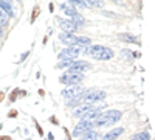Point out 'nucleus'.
I'll return each mask as SVG.
<instances>
[{
	"mask_svg": "<svg viewBox=\"0 0 155 140\" xmlns=\"http://www.w3.org/2000/svg\"><path fill=\"white\" fill-rule=\"evenodd\" d=\"M130 140H150V134L147 131H143V132H138L135 134Z\"/></svg>",
	"mask_w": 155,
	"mask_h": 140,
	"instance_id": "nucleus-16",
	"label": "nucleus"
},
{
	"mask_svg": "<svg viewBox=\"0 0 155 140\" xmlns=\"http://www.w3.org/2000/svg\"><path fill=\"white\" fill-rule=\"evenodd\" d=\"M59 27L62 28V33H68V34H74L79 30V25H76L71 19H61Z\"/></svg>",
	"mask_w": 155,
	"mask_h": 140,
	"instance_id": "nucleus-8",
	"label": "nucleus"
},
{
	"mask_svg": "<svg viewBox=\"0 0 155 140\" xmlns=\"http://www.w3.org/2000/svg\"><path fill=\"white\" fill-rule=\"evenodd\" d=\"M123 114L116 109H110V111H104L101 112V115L95 120V126H110V125H115L121 118Z\"/></svg>",
	"mask_w": 155,
	"mask_h": 140,
	"instance_id": "nucleus-2",
	"label": "nucleus"
},
{
	"mask_svg": "<svg viewBox=\"0 0 155 140\" xmlns=\"http://www.w3.org/2000/svg\"><path fill=\"white\" fill-rule=\"evenodd\" d=\"M123 132H124V128H115V129L106 132V135L102 137V140H116Z\"/></svg>",
	"mask_w": 155,
	"mask_h": 140,
	"instance_id": "nucleus-13",
	"label": "nucleus"
},
{
	"mask_svg": "<svg viewBox=\"0 0 155 140\" xmlns=\"http://www.w3.org/2000/svg\"><path fill=\"white\" fill-rule=\"evenodd\" d=\"M0 25H2V27H6L8 25V16H6V12H3L2 9H0Z\"/></svg>",
	"mask_w": 155,
	"mask_h": 140,
	"instance_id": "nucleus-18",
	"label": "nucleus"
},
{
	"mask_svg": "<svg viewBox=\"0 0 155 140\" xmlns=\"http://www.w3.org/2000/svg\"><path fill=\"white\" fill-rule=\"evenodd\" d=\"M90 67V62L87 61H71L70 62V67H68V72H78V73H82L84 70H88Z\"/></svg>",
	"mask_w": 155,
	"mask_h": 140,
	"instance_id": "nucleus-10",
	"label": "nucleus"
},
{
	"mask_svg": "<svg viewBox=\"0 0 155 140\" xmlns=\"http://www.w3.org/2000/svg\"><path fill=\"white\" fill-rule=\"evenodd\" d=\"M92 128H95V123L93 121H87V120H81L79 123L76 125V128L73 129V135L74 137H82L87 132L93 131Z\"/></svg>",
	"mask_w": 155,
	"mask_h": 140,
	"instance_id": "nucleus-6",
	"label": "nucleus"
},
{
	"mask_svg": "<svg viewBox=\"0 0 155 140\" xmlns=\"http://www.w3.org/2000/svg\"><path fill=\"white\" fill-rule=\"evenodd\" d=\"M84 80V73H78V72H67V73H64L59 81L62 84H68L70 87L71 86H79Z\"/></svg>",
	"mask_w": 155,
	"mask_h": 140,
	"instance_id": "nucleus-5",
	"label": "nucleus"
},
{
	"mask_svg": "<svg viewBox=\"0 0 155 140\" xmlns=\"http://www.w3.org/2000/svg\"><path fill=\"white\" fill-rule=\"evenodd\" d=\"M95 106L92 104V103H82L79 108H76L74 111H73V117H78V118H82L85 114H88L90 111H92Z\"/></svg>",
	"mask_w": 155,
	"mask_h": 140,
	"instance_id": "nucleus-11",
	"label": "nucleus"
},
{
	"mask_svg": "<svg viewBox=\"0 0 155 140\" xmlns=\"http://www.w3.org/2000/svg\"><path fill=\"white\" fill-rule=\"evenodd\" d=\"M59 41H61L64 45L74 47V45H79V36L68 34V33H61V34H59Z\"/></svg>",
	"mask_w": 155,
	"mask_h": 140,
	"instance_id": "nucleus-9",
	"label": "nucleus"
},
{
	"mask_svg": "<svg viewBox=\"0 0 155 140\" xmlns=\"http://www.w3.org/2000/svg\"><path fill=\"white\" fill-rule=\"evenodd\" d=\"M104 2H99V0H88L87 2V6L88 8H98V6H102Z\"/></svg>",
	"mask_w": 155,
	"mask_h": 140,
	"instance_id": "nucleus-19",
	"label": "nucleus"
},
{
	"mask_svg": "<svg viewBox=\"0 0 155 140\" xmlns=\"http://www.w3.org/2000/svg\"><path fill=\"white\" fill-rule=\"evenodd\" d=\"M59 8L68 16V19H73V17H76L78 14H79V12L76 11V8H74L73 5H70V3H68V5H67V3H61Z\"/></svg>",
	"mask_w": 155,
	"mask_h": 140,
	"instance_id": "nucleus-12",
	"label": "nucleus"
},
{
	"mask_svg": "<svg viewBox=\"0 0 155 140\" xmlns=\"http://www.w3.org/2000/svg\"><path fill=\"white\" fill-rule=\"evenodd\" d=\"M118 39L123 41V42H130V44H140V41L134 34H129V33H120L118 34Z\"/></svg>",
	"mask_w": 155,
	"mask_h": 140,
	"instance_id": "nucleus-14",
	"label": "nucleus"
},
{
	"mask_svg": "<svg viewBox=\"0 0 155 140\" xmlns=\"http://www.w3.org/2000/svg\"><path fill=\"white\" fill-rule=\"evenodd\" d=\"M2 33H3V30H2V25H0V36H2Z\"/></svg>",
	"mask_w": 155,
	"mask_h": 140,
	"instance_id": "nucleus-21",
	"label": "nucleus"
},
{
	"mask_svg": "<svg viewBox=\"0 0 155 140\" xmlns=\"http://www.w3.org/2000/svg\"><path fill=\"white\" fill-rule=\"evenodd\" d=\"M0 9H2L3 12H6L8 17H12V16H14V11H12L11 2H3V0H0Z\"/></svg>",
	"mask_w": 155,
	"mask_h": 140,
	"instance_id": "nucleus-15",
	"label": "nucleus"
},
{
	"mask_svg": "<svg viewBox=\"0 0 155 140\" xmlns=\"http://www.w3.org/2000/svg\"><path fill=\"white\" fill-rule=\"evenodd\" d=\"M88 89H84V87H79V86H71V87H67L62 90V97L68 100V101H74V100H81L84 98L85 92Z\"/></svg>",
	"mask_w": 155,
	"mask_h": 140,
	"instance_id": "nucleus-4",
	"label": "nucleus"
},
{
	"mask_svg": "<svg viewBox=\"0 0 155 140\" xmlns=\"http://www.w3.org/2000/svg\"><path fill=\"white\" fill-rule=\"evenodd\" d=\"M70 5L73 6H81V8H87V2H84V0H71V2H68Z\"/></svg>",
	"mask_w": 155,
	"mask_h": 140,
	"instance_id": "nucleus-20",
	"label": "nucleus"
},
{
	"mask_svg": "<svg viewBox=\"0 0 155 140\" xmlns=\"http://www.w3.org/2000/svg\"><path fill=\"white\" fill-rule=\"evenodd\" d=\"M99 138H101V135L98 132H93V131H90V132H87L85 135L81 137V140H99Z\"/></svg>",
	"mask_w": 155,
	"mask_h": 140,
	"instance_id": "nucleus-17",
	"label": "nucleus"
},
{
	"mask_svg": "<svg viewBox=\"0 0 155 140\" xmlns=\"http://www.w3.org/2000/svg\"><path fill=\"white\" fill-rule=\"evenodd\" d=\"M107 94L104 90H87L82 101H87V103H98V101H102V100H106Z\"/></svg>",
	"mask_w": 155,
	"mask_h": 140,
	"instance_id": "nucleus-7",
	"label": "nucleus"
},
{
	"mask_svg": "<svg viewBox=\"0 0 155 140\" xmlns=\"http://www.w3.org/2000/svg\"><path fill=\"white\" fill-rule=\"evenodd\" d=\"M85 55L92 56L93 59H98V61H109L115 56L113 50L109 47H104V45H90L87 48Z\"/></svg>",
	"mask_w": 155,
	"mask_h": 140,
	"instance_id": "nucleus-1",
	"label": "nucleus"
},
{
	"mask_svg": "<svg viewBox=\"0 0 155 140\" xmlns=\"http://www.w3.org/2000/svg\"><path fill=\"white\" fill-rule=\"evenodd\" d=\"M87 48H88V47H81V45L67 47V48H64L62 52L59 53V59H61V61H76L78 55H81V53L85 55Z\"/></svg>",
	"mask_w": 155,
	"mask_h": 140,
	"instance_id": "nucleus-3",
	"label": "nucleus"
}]
</instances>
